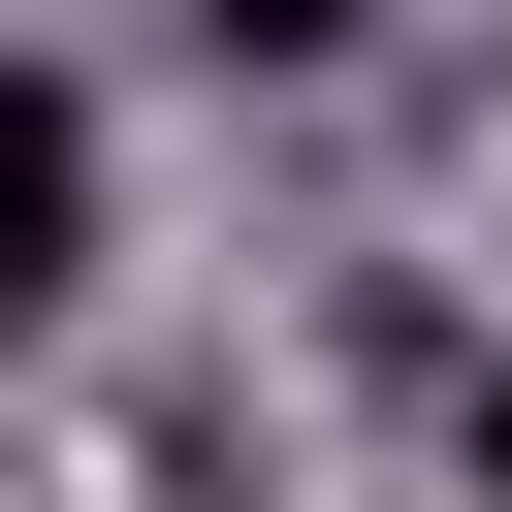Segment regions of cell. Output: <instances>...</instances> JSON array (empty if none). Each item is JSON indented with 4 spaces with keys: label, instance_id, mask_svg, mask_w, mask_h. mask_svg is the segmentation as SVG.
Here are the masks:
<instances>
[{
    "label": "cell",
    "instance_id": "cell-1",
    "mask_svg": "<svg viewBox=\"0 0 512 512\" xmlns=\"http://www.w3.org/2000/svg\"><path fill=\"white\" fill-rule=\"evenodd\" d=\"M64 288H96V96L0 64V320H64Z\"/></svg>",
    "mask_w": 512,
    "mask_h": 512
},
{
    "label": "cell",
    "instance_id": "cell-2",
    "mask_svg": "<svg viewBox=\"0 0 512 512\" xmlns=\"http://www.w3.org/2000/svg\"><path fill=\"white\" fill-rule=\"evenodd\" d=\"M192 32H224V64H352V0H192Z\"/></svg>",
    "mask_w": 512,
    "mask_h": 512
},
{
    "label": "cell",
    "instance_id": "cell-3",
    "mask_svg": "<svg viewBox=\"0 0 512 512\" xmlns=\"http://www.w3.org/2000/svg\"><path fill=\"white\" fill-rule=\"evenodd\" d=\"M480 512H512V352H480Z\"/></svg>",
    "mask_w": 512,
    "mask_h": 512
}]
</instances>
